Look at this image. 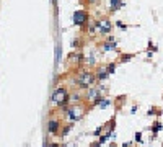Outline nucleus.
Wrapping results in <instances>:
<instances>
[{
	"label": "nucleus",
	"instance_id": "nucleus-1",
	"mask_svg": "<svg viewBox=\"0 0 163 147\" xmlns=\"http://www.w3.org/2000/svg\"><path fill=\"white\" fill-rule=\"evenodd\" d=\"M51 101L56 105V108L62 111L70 105V92L65 85H57L51 95Z\"/></svg>",
	"mask_w": 163,
	"mask_h": 147
},
{
	"label": "nucleus",
	"instance_id": "nucleus-2",
	"mask_svg": "<svg viewBox=\"0 0 163 147\" xmlns=\"http://www.w3.org/2000/svg\"><path fill=\"white\" fill-rule=\"evenodd\" d=\"M95 82H96V75H95V70H91V69H80L78 74L73 78V83L77 85L75 88L82 90V92L83 90L86 92Z\"/></svg>",
	"mask_w": 163,
	"mask_h": 147
},
{
	"label": "nucleus",
	"instance_id": "nucleus-3",
	"mask_svg": "<svg viewBox=\"0 0 163 147\" xmlns=\"http://www.w3.org/2000/svg\"><path fill=\"white\" fill-rule=\"evenodd\" d=\"M86 115V108H85V103H80V105H69L65 110H62V116L65 121H70L75 123L82 120Z\"/></svg>",
	"mask_w": 163,
	"mask_h": 147
},
{
	"label": "nucleus",
	"instance_id": "nucleus-4",
	"mask_svg": "<svg viewBox=\"0 0 163 147\" xmlns=\"http://www.w3.org/2000/svg\"><path fill=\"white\" fill-rule=\"evenodd\" d=\"M72 21L75 26H80L82 31H86V26H88V21H90V16H88V12L85 8L82 10H75L73 15H72Z\"/></svg>",
	"mask_w": 163,
	"mask_h": 147
},
{
	"label": "nucleus",
	"instance_id": "nucleus-5",
	"mask_svg": "<svg viewBox=\"0 0 163 147\" xmlns=\"http://www.w3.org/2000/svg\"><path fill=\"white\" fill-rule=\"evenodd\" d=\"M62 120L61 118H49L48 124H46V131L52 137H59L61 136V129H62Z\"/></svg>",
	"mask_w": 163,
	"mask_h": 147
},
{
	"label": "nucleus",
	"instance_id": "nucleus-6",
	"mask_svg": "<svg viewBox=\"0 0 163 147\" xmlns=\"http://www.w3.org/2000/svg\"><path fill=\"white\" fill-rule=\"evenodd\" d=\"M111 31H113V23L108 16L96 20V33H100V36H108L111 35Z\"/></svg>",
	"mask_w": 163,
	"mask_h": 147
},
{
	"label": "nucleus",
	"instance_id": "nucleus-7",
	"mask_svg": "<svg viewBox=\"0 0 163 147\" xmlns=\"http://www.w3.org/2000/svg\"><path fill=\"white\" fill-rule=\"evenodd\" d=\"M101 97H104V95L100 92V88H98V87H90V88L85 92V103H86V105H91L95 100L101 98Z\"/></svg>",
	"mask_w": 163,
	"mask_h": 147
},
{
	"label": "nucleus",
	"instance_id": "nucleus-8",
	"mask_svg": "<svg viewBox=\"0 0 163 147\" xmlns=\"http://www.w3.org/2000/svg\"><path fill=\"white\" fill-rule=\"evenodd\" d=\"M80 103H85L83 92L78 90V88H72V92H70V105H80Z\"/></svg>",
	"mask_w": 163,
	"mask_h": 147
},
{
	"label": "nucleus",
	"instance_id": "nucleus-9",
	"mask_svg": "<svg viewBox=\"0 0 163 147\" xmlns=\"http://www.w3.org/2000/svg\"><path fill=\"white\" fill-rule=\"evenodd\" d=\"M95 75H96V82H104L109 78V72L106 69V65H98L96 70H95Z\"/></svg>",
	"mask_w": 163,
	"mask_h": 147
},
{
	"label": "nucleus",
	"instance_id": "nucleus-10",
	"mask_svg": "<svg viewBox=\"0 0 163 147\" xmlns=\"http://www.w3.org/2000/svg\"><path fill=\"white\" fill-rule=\"evenodd\" d=\"M67 61L72 62V64H78L80 67L85 64V57H83V54H82V52H70L67 56Z\"/></svg>",
	"mask_w": 163,
	"mask_h": 147
},
{
	"label": "nucleus",
	"instance_id": "nucleus-11",
	"mask_svg": "<svg viewBox=\"0 0 163 147\" xmlns=\"http://www.w3.org/2000/svg\"><path fill=\"white\" fill-rule=\"evenodd\" d=\"M121 8H124V0H109V10L111 12H118Z\"/></svg>",
	"mask_w": 163,
	"mask_h": 147
},
{
	"label": "nucleus",
	"instance_id": "nucleus-12",
	"mask_svg": "<svg viewBox=\"0 0 163 147\" xmlns=\"http://www.w3.org/2000/svg\"><path fill=\"white\" fill-rule=\"evenodd\" d=\"M72 128H73V123H70V121H67V123H64L62 124V129H61V136L59 137H67V134L72 131Z\"/></svg>",
	"mask_w": 163,
	"mask_h": 147
},
{
	"label": "nucleus",
	"instance_id": "nucleus-13",
	"mask_svg": "<svg viewBox=\"0 0 163 147\" xmlns=\"http://www.w3.org/2000/svg\"><path fill=\"white\" fill-rule=\"evenodd\" d=\"M161 129H163V123H161L160 120L153 121V124H152V126H150V131L153 132V136H157V134H158V132L161 131Z\"/></svg>",
	"mask_w": 163,
	"mask_h": 147
},
{
	"label": "nucleus",
	"instance_id": "nucleus-14",
	"mask_svg": "<svg viewBox=\"0 0 163 147\" xmlns=\"http://www.w3.org/2000/svg\"><path fill=\"white\" fill-rule=\"evenodd\" d=\"M134 57H136V54H134V52H129V54H121L119 56V62H127V61H131V59H134Z\"/></svg>",
	"mask_w": 163,
	"mask_h": 147
},
{
	"label": "nucleus",
	"instance_id": "nucleus-15",
	"mask_svg": "<svg viewBox=\"0 0 163 147\" xmlns=\"http://www.w3.org/2000/svg\"><path fill=\"white\" fill-rule=\"evenodd\" d=\"M101 46H103V49H104V51H114V49H116V43L104 41V43L101 44Z\"/></svg>",
	"mask_w": 163,
	"mask_h": 147
},
{
	"label": "nucleus",
	"instance_id": "nucleus-16",
	"mask_svg": "<svg viewBox=\"0 0 163 147\" xmlns=\"http://www.w3.org/2000/svg\"><path fill=\"white\" fill-rule=\"evenodd\" d=\"M111 134H113V131H106L103 136H100V137H98V141H100L101 144H104V142H106V141H108L109 137H111Z\"/></svg>",
	"mask_w": 163,
	"mask_h": 147
},
{
	"label": "nucleus",
	"instance_id": "nucleus-17",
	"mask_svg": "<svg viewBox=\"0 0 163 147\" xmlns=\"http://www.w3.org/2000/svg\"><path fill=\"white\" fill-rule=\"evenodd\" d=\"M44 147H64V144H59V142H56V141H46L44 142Z\"/></svg>",
	"mask_w": 163,
	"mask_h": 147
},
{
	"label": "nucleus",
	"instance_id": "nucleus-18",
	"mask_svg": "<svg viewBox=\"0 0 163 147\" xmlns=\"http://www.w3.org/2000/svg\"><path fill=\"white\" fill-rule=\"evenodd\" d=\"M104 65H106L109 75H113V74L116 72V62H109V64H104Z\"/></svg>",
	"mask_w": 163,
	"mask_h": 147
},
{
	"label": "nucleus",
	"instance_id": "nucleus-19",
	"mask_svg": "<svg viewBox=\"0 0 163 147\" xmlns=\"http://www.w3.org/2000/svg\"><path fill=\"white\" fill-rule=\"evenodd\" d=\"M103 131H104V126H98V128L95 129V131L91 132V136H95V137H100Z\"/></svg>",
	"mask_w": 163,
	"mask_h": 147
},
{
	"label": "nucleus",
	"instance_id": "nucleus-20",
	"mask_svg": "<svg viewBox=\"0 0 163 147\" xmlns=\"http://www.w3.org/2000/svg\"><path fill=\"white\" fill-rule=\"evenodd\" d=\"M59 57H61V46L57 44V46H56V61L57 62H59Z\"/></svg>",
	"mask_w": 163,
	"mask_h": 147
},
{
	"label": "nucleus",
	"instance_id": "nucleus-21",
	"mask_svg": "<svg viewBox=\"0 0 163 147\" xmlns=\"http://www.w3.org/2000/svg\"><path fill=\"white\" fill-rule=\"evenodd\" d=\"M134 141H136V142H142V132H136V136H134Z\"/></svg>",
	"mask_w": 163,
	"mask_h": 147
},
{
	"label": "nucleus",
	"instance_id": "nucleus-22",
	"mask_svg": "<svg viewBox=\"0 0 163 147\" xmlns=\"http://www.w3.org/2000/svg\"><path fill=\"white\" fill-rule=\"evenodd\" d=\"M90 147H101V142L96 139V141H93V142L90 144Z\"/></svg>",
	"mask_w": 163,
	"mask_h": 147
},
{
	"label": "nucleus",
	"instance_id": "nucleus-23",
	"mask_svg": "<svg viewBox=\"0 0 163 147\" xmlns=\"http://www.w3.org/2000/svg\"><path fill=\"white\" fill-rule=\"evenodd\" d=\"M116 25H118V26L121 28V30H127V26H126L124 23H122V21H116Z\"/></svg>",
	"mask_w": 163,
	"mask_h": 147
},
{
	"label": "nucleus",
	"instance_id": "nucleus-24",
	"mask_svg": "<svg viewBox=\"0 0 163 147\" xmlns=\"http://www.w3.org/2000/svg\"><path fill=\"white\" fill-rule=\"evenodd\" d=\"M51 3L54 5V8H56V13H57V5H59V0H51Z\"/></svg>",
	"mask_w": 163,
	"mask_h": 147
},
{
	"label": "nucleus",
	"instance_id": "nucleus-25",
	"mask_svg": "<svg viewBox=\"0 0 163 147\" xmlns=\"http://www.w3.org/2000/svg\"><path fill=\"white\" fill-rule=\"evenodd\" d=\"M86 3H88V5H96L98 0H86Z\"/></svg>",
	"mask_w": 163,
	"mask_h": 147
},
{
	"label": "nucleus",
	"instance_id": "nucleus-26",
	"mask_svg": "<svg viewBox=\"0 0 163 147\" xmlns=\"http://www.w3.org/2000/svg\"><path fill=\"white\" fill-rule=\"evenodd\" d=\"M121 147H131V142H126V144H122Z\"/></svg>",
	"mask_w": 163,
	"mask_h": 147
},
{
	"label": "nucleus",
	"instance_id": "nucleus-27",
	"mask_svg": "<svg viewBox=\"0 0 163 147\" xmlns=\"http://www.w3.org/2000/svg\"><path fill=\"white\" fill-rule=\"evenodd\" d=\"M109 147H118V145H116L114 142H111V144H109Z\"/></svg>",
	"mask_w": 163,
	"mask_h": 147
},
{
	"label": "nucleus",
	"instance_id": "nucleus-28",
	"mask_svg": "<svg viewBox=\"0 0 163 147\" xmlns=\"http://www.w3.org/2000/svg\"><path fill=\"white\" fill-rule=\"evenodd\" d=\"M64 147H73V145H65V144H64Z\"/></svg>",
	"mask_w": 163,
	"mask_h": 147
},
{
	"label": "nucleus",
	"instance_id": "nucleus-29",
	"mask_svg": "<svg viewBox=\"0 0 163 147\" xmlns=\"http://www.w3.org/2000/svg\"><path fill=\"white\" fill-rule=\"evenodd\" d=\"M131 147H136V145H131Z\"/></svg>",
	"mask_w": 163,
	"mask_h": 147
},
{
	"label": "nucleus",
	"instance_id": "nucleus-30",
	"mask_svg": "<svg viewBox=\"0 0 163 147\" xmlns=\"http://www.w3.org/2000/svg\"><path fill=\"white\" fill-rule=\"evenodd\" d=\"M161 147H163V144H161Z\"/></svg>",
	"mask_w": 163,
	"mask_h": 147
}]
</instances>
